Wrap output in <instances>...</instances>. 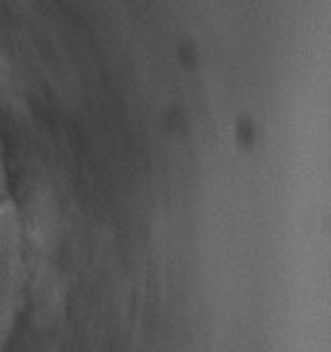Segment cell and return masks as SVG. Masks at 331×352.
<instances>
[{
  "mask_svg": "<svg viewBox=\"0 0 331 352\" xmlns=\"http://www.w3.org/2000/svg\"><path fill=\"white\" fill-rule=\"evenodd\" d=\"M23 294V235L19 212L11 201L0 204V352L13 333Z\"/></svg>",
  "mask_w": 331,
  "mask_h": 352,
  "instance_id": "obj_1",
  "label": "cell"
}]
</instances>
